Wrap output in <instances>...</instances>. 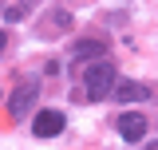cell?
<instances>
[{
    "label": "cell",
    "mask_w": 158,
    "mask_h": 150,
    "mask_svg": "<svg viewBox=\"0 0 158 150\" xmlns=\"http://www.w3.org/2000/svg\"><path fill=\"white\" fill-rule=\"evenodd\" d=\"M63 127H67V119L59 111H40L32 119V134L36 138H56V134H63Z\"/></svg>",
    "instance_id": "cell-3"
},
{
    "label": "cell",
    "mask_w": 158,
    "mask_h": 150,
    "mask_svg": "<svg viewBox=\"0 0 158 150\" xmlns=\"http://www.w3.org/2000/svg\"><path fill=\"white\" fill-rule=\"evenodd\" d=\"M118 134H123L127 142H142V138H146V119H142L138 111L118 115Z\"/></svg>",
    "instance_id": "cell-4"
},
{
    "label": "cell",
    "mask_w": 158,
    "mask_h": 150,
    "mask_svg": "<svg viewBox=\"0 0 158 150\" xmlns=\"http://www.w3.org/2000/svg\"><path fill=\"white\" fill-rule=\"evenodd\" d=\"M71 56H75V63L79 59H99V56H107V44L103 40H79L71 48Z\"/></svg>",
    "instance_id": "cell-6"
},
{
    "label": "cell",
    "mask_w": 158,
    "mask_h": 150,
    "mask_svg": "<svg viewBox=\"0 0 158 150\" xmlns=\"http://www.w3.org/2000/svg\"><path fill=\"white\" fill-rule=\"evenodd\" d=\"M36 95H40V83H36V79L20 83L16 91H12V99H8V111H12V119H24V115H28V107L36 103Z\"/></svg>",
    "instance_id": "cell-2"
},
{
    "label": "cell",
    "mask_w": 158,
    "mask_h": 150,
    "mask_svg": "<svg viewBox=\"0 0 158 150\" xmlns=\"http://www.w3.org/2000/svg\"><path fill=\"white\" fill-rule=\"evenodd\" d=\"M4 48H8V36H4V32H0V52H4Z\"/></svg>",
    "instance_id": "cell-7"
},
{
    "label": "cell",
    "mask_w": 158,
    "mask_h": 150,
    "mask_svg": "<svg viewBox=\"0 0 158 150\" xmlns=\"http://www.w3.org/2000/svg\"><path fill=\"white\" fill-rule=\"evenodd\" d=\"M146 150H158V138H150V142H146Z\"/></svg>",
    "instance_id": "cell-8"
},
{
    "label": "cell",
    "mask_w": 158,
    "mask_h": 150,
    "mask_svg": "<svg viewBox=\"0 0 158 150\" xmlns=\"http://www.w3.org/2000/svg\"><path fill=\"white\" fill-rule=\"evenodd\" d=\"M83 87H87V99H107V95L115 91V67L107 59H95L83 71Z\"/></svg>",
    "instance_id": "cell-1"
},
{
    "label": "cell",
    "mask_w": 158,
    "mask_h": 150,
    "mask_svg": "<svg viewBox=\"0 0 158 150\" xmlns=\"http://www.w3.org/2000/svg\"><path fill=\"white\" fill-rule=\"evenodd\" d=\"M146 95H150V91H146L142 83H135V79H123V83H115L111 99H118V103H142Z\"/></svg>",
    "instance_id": "cell-5"
}]
</instances>
